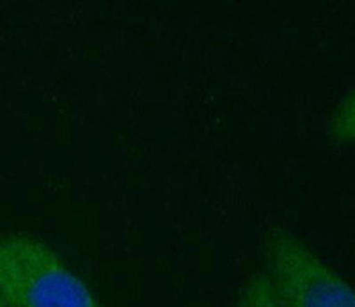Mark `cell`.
I'll use <instances>...</instances> for the list:
<instances>
[{
  "mask_svg": "<svg viewBox=\"0 0 355 307\" xmlns=\"http://www.w3.org/2000/svg\"><path fill=\"white\" fill-rule=\"evenodd\" d=\"M0 297L8 307H103L49 243L24 231L0 235Z\"/></svg>",
  "mask_w": 355,
  "mask_h": 307,
  "instance_id": "obj_1",
  "label": "cell"
},
{
  "mask_svg": "<svg viewBox=\"0 0 355 307\" xmlns=\"http://www.w3.org/2000/svg\"><path fill=\"white\" fill-rule=\"evenodd\" d=\"M263 261L281 307H355L348 281L284 227L265 235Z\"/></svg>",
  "mask_w": 355,
  "mask_h": 307,
  "instance_id": "obj_2",
  "label": "cell"
},
{
  "mask_svg": "<svg viewBox=\"0 0 355 307\" xmlns=\"http://www.w3.org/2000/svg\"><path fill=\"white\" fill-rule=\"evenodd\" d=\"M234 307H281L263 274L250 275L242 284Z\"/></svg>",
  "mask_w": 355,
  "mask_h": 307,
  "instance_id": "obj_3",
  "label": "cell"
},
{
  "mask_svg": "<svg viewBox=\"0 0 355 307\" xmlns=\"http://www.w3.org/2000/svg\"><path fill=\"white\" fill-rule=\"evenodd\" d=\"M331 137H334L339 144H347L354 139V96L348 93L339 101L331 118Z\"/></svg>",
  "mask_w": 355,
  "mask_h": 307,
  "instance_id": "obj_4",
  "label": "cell"
},
{
  "mask_svg": "<svg viewBox=\"0 0 355 307\" xmlns=\"http://www.w3.org/2000/svg\"><path fill=\"white\" fill-rule=\"evenodd\" d=\"M0 307H8V304L4 302V299H2V297H0Z\"/></svg>",
  "mask_w": 355,
  "mask_h": 307,
  "instance_id": "obj_5",
  "label": "cell"
}]
</instances>
